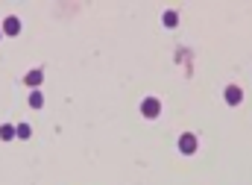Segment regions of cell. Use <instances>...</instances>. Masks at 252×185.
Returning a JSON list of instances; mask_svg holds the SVG:
<instances>
[{"label": "cell", "instance_id": "cell-10", "mask_svg": "<svg viewBox=\"0 0 252 185\" xmlns=\"http://www.w3.org/2000/svg\"><path fill=\"white\" fill-rule=\"evenodd\" d=\"M0 36H3V30H0Z\"/></svg>", "mask_w": 252, "mask_h": 185}, {"label": "cell", "instance_id": "cell-7", "mask_svg": "<svg viewBox=\"0 0 252 185\" xmlns=\"http://www.w3.org/2000/svg\"><path fill=\"white\" fill-rule=\"evenodd\" d=\"M30 106H32V109H41V106H44V97H41V91H38V88L30 94Z\"/></svg>", "mask_w": 252, "mask_h": 185}, {"label": "cell", "instance_id": "cell-1", "mask_svg": "<svg viewBox=\"0 0 252 185\" xmlns=\"http://www.w3.org/2000/svg\"><path fill=\"white\" fill-rule=\"evenodd\" d=\"M141 115H144L147 121H156V118L161 115V103H158L156 97H147V100L141 103Z\"/></svg>", "mask_w": 252, "mask_h": 185}, {"label": "cell", "instance_id": "cell-8", "mask_svg": "<svg viewBox=\"0 0 252 185\" xmlns=\"http://www.w3.org/2000/svg\"><path fill=\"white\" fill-rule=\"evenodd\" d=\"M176 24H179V15H176L173 9H170V12H164V27H176Z\"/></svg>", "mask_w": 252, "mask_h": 185}, {"label": "cell", "instance_id": "cell-6", "mask_svg": "<svg viewBox=\"0 0 252 185\" xmlns=\"http://www.w3.org/2000/svg\"><path fill=\"white\" fill-rule=\"evenodd\" d=\"M0 138H3V141H12V138H18V126H9V123H3V126H0Z\"/></svg>", "mask_w": 252, "mask_h": 185}, {"label": "cell", "instance_id": "cell-4", "mask_svg": "<svg viewBox=\"0 0 252 185\" xmlns=\"http://www.w3.org/2000/svg\"><path fill=\"white\" fill-rule=\"evenodd\" d=\"M241 100H244V88L229 85V88H226V103H229V106H241Z\"/></svg>", "mask_w": 252, "mask_h": 185}, {"label": "cell", "instance_id": "cell-3", "mask_svg": "<svg viewBox=\"0 0 252 185\" xmlns=\"http://www.w3.org/2000/svg\"><path fill=\"white\" fill-rule=\"evenodd\" d=\"M0 30H3V36H18L21 33V21L15 15H9V18H3V27Z\"/></svg>", "mask_w": 252, "mask_h": 185}, {"label": "cell", "instance_id": "cell-9", "mask_svg": "<svg viewBox=\"0 0 252 185\" xmlns=\"http://www.w3.org/2000/svg\"><path fill=\"white\" fill-rule=\"evenodd\" d=\"M30 135H32L30 123H18V138H30Z\"/></svg>", "mask_w": 252, "mask_h": 185}, {"label": "cell", "instance_id": "cell-2", "mask_svg": "<svg viewBox=\"0 0 252 185\" xmlns=\"http://www.w3.org/2000/svg\"><path fill=\"white\" fill-rule=\"evenodd\" d=\"M196 147H199V141H196V135H193V132H182V135H179V153L193 156V153H196Z\"/></svg>", "mask_w": 252, "mask_h": 185}, {"label": "cell", "instance_id": "cell-5", "mask_svg": "<svg viewBox=\"0 0 252 185\" xmlns=\"http://www.w3.org/2000/svg\"><path fill=\"white\" fill-rule=\"evenodd\" d=\"M24 79H27V85H30V88H32V91H35V88H38V85H41V79H44V74H41V71H38V68H35V71H30V74H27V76H24Z\"/></svg>", "mask_w": 252, "mask_h": 185}]
</instances>
